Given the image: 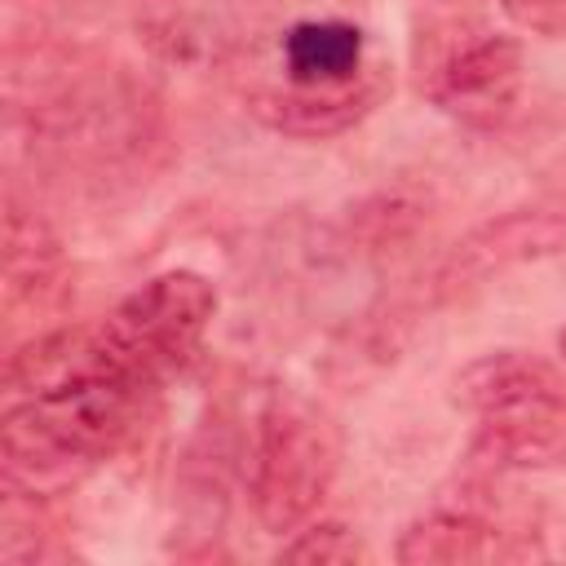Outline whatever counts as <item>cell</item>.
Returning a JSON list of instances; mask_svg holds the SVG:
<instances>
[{
  "label": "cell",
  "mask_w": 566,
  "mask_h": 566,
  "mask_svg": "<svg viewBox=\"0 0 566 566\" xmlns=\"http://www.w3.org/2000/svg\"><path fill=\"white\" fill-rule=\"evenodd\" d=\"M146 389L150 380L128 371H88L40 394H18L0 420L4 486L44 495L93 469L124 442Z\"/></svg>",
  "instance_id": "1"
},
{
  "label": "cell",
  "mask_w": 566,
  "mask_h": 566,
  "mask_svg": "<svg viewBox=\"0 0 566 566\" xmlns=\"http://www.w3.org/2000/svg\"><path fill=\"white\" fill-rule=\"evenodd\" d=\"M451 398L469 411V455L495 473H548L566 464V389L557 371L522 349L473 358L451 380Z\"/></svg>",
  "instance_id": "2"
},
{
  "label": "cell",
  "mask_w": 566,
  "mask_h": 566,
  "mask_svg": "<svg viewBox=\"0 0 566 566\" xmlns=\"http://www.w3.org/2000/svg\"><path fill=\"white\" fill-rule=\"evenodd\" d=\"M340 469V438L327 411L301 394H274L261 407L248 460V500L270 535L301 531L323 509Z\"/></svg>",
  "instance_id": "3"
},
{
  "label": "cell",
  "mask_w": 566,
  "mask_h": 566,
  "mask_svg": "<svg viewBox=\"0 0 566 566\" xmlns=\"http://www.w3.org/2000/svg\"><path fill=\"white\" fill-rule=\"evenodd\" d=\"M217 318V287L199 270H164L128 292L102 323V345L111 363L128 376L159 380L177 363H186L203 332Z\"/></svg>",
  "instance_id": "4"
},
{
  "label": "cell",
  "mask_w": 566,
  "mask_h": 566,
  "mask_svg": "<svg viewBox=\"0 0 566 566\" xmlns=\"http://www.w3.org/2000/svg\"><path fill=\"white\" fill-rule=\"evenodd\" d=\"M557 252H566V212L517 208V212H504L495 221L473 226L460 243H451L442 252V261L429 265L420 287L411 296H402L398 305L411 318H420L424 310L451 305V301L486 287L491 279H500V274H509L517 265L557 256Z\"/></svg>",
  "instance_id": "5"
},
{
  "label": "cell",
  "mask_w": 566,
  "mask_h": 566,
  "mask_svg": "<svg viewBox=\"0 0 566 566\" xmlns=\"http://www.w3.org/2000/svg\"><path fill=\"white\" fill-rule=\"evenodd\" d=\"M526 84L522 40L504 31H478L433 57L424 75L429 102L464 128H495L513 115Z\"/></svg>",
  "instance_id": "6"
},
{
  "label": "cell",
  "mask_w": 566,
  "mask_h": 566,
  "mask_svg": "<svg viewBox=\"0 0 566 566\" xmlns=\"http://www.w3.org/2000/svg\"><path fill=\"white\" fill-rule=\"evenodd\" d=\"M385 93V75L371 62L358 80L349 84H327V88H305V84H265L248 93V115L256 124H265L270 133L283 137H336L345 128H354Z\"/></svg>",
  "instance_id": "7"
},
{
  "label": "cell",
  "mask_w": 566,
  "mask_h": 566,
  "mask_svg": "<svg viewBox=\"0 0 566 566\" xmlns=\"http://www.w3.org/2000/svg\"><path fill=\"white\" fill-rule=\"evenodd\" d=\"M531 544H517L513 531H500L491 517L473 509H429L402 535L394 557L402 566H473L500 557H526Z\"/></svg>",
  "instance_id": "8"
},
{
  "label": "cell",
  "mask_w": 566,
  "mask_h": 566,
  "mask_svg": "<svg viewBox=\"0 0 566 566\" xmlns=\"http://www.w3.org/2000/svg\"><path fill=\"white\" fill-rule=\"evenodd\" d=\"M279 57H283V80L305 84V88L349 84L371 66L363 31L345 18H305L287 27Z\"/></svg>",
  "instance_id": "9"
},
{
  "label": "cell",
  "mask_w": 566,
  "mask_h": 566,
  "mask_svg": "<svg viewBox=\"0 0 566 566\" xmlns=\"http://www.w3.org/2000/svg\"><path fill=\"white\" fill-rule=\"evenodd\" d=\"M62 279V243L44 217L9 199L4 212V305H40L57 292Z\"/></svg>",
  "instance_id": "10"
},
{
  "label": "cell",
  "mask_w": 566,
  "mask_h": 566,
  "mask_svg": "<svg viewBox=\"0 0 566 566\" xmlns=\"http://www.w3.org/2000/svg\"><path fill=\"white\" fill-rule=\"evenodd\" d=\"M424 208H429V199H420L411 190H380L354 212V234L363 239L367 252H385L394 243H407L420 230V221L429 217Z\"/></svg>",
  "instance_id": "11"
},
{
  "label": "cell",
  "mask_w": 566,
  "mask_h": 566,
  "mask_svg": "<svg viewBox=\"0 0 566 566\" xmlns=\"http://www.w3.org/2000/svg\"><path fill=\"white\" fill-rule=\"evenodd\" d=\"M283 562H301V566H354V562H371V548L345 522H305L296 531V539L283 544Z\"/></svg>",
  "instance_id": "12"
},
{
  "label": "cell",
  "mask_w": 566,
  "mask_h": 566,
  "mask_svg": "<svg viewBox=\"0 0 566 566\" xmlns=\"http://www.w3.org/2000/svg\"><path fill=\"white\" fill-rule=\"evenodd\" d=\"M500 9L526 35L566 40V0H500Z\"/></svg>",
  "instance_id": "13"
},
{
  "label": "cell",
  "mask_w": 566,
  "mask_h": 566,
  "mask_svg": "<svg viewBox=\"0 0 566 566\" xmlns=\"http://www.w3.org/2000/svg\"><path fill=\"white\" fill-rule=\"evenodd\" d=\"M557 354H562V358H566V327H562V332H557Z\"/></svg>",
  "instance_id": "14"
}]
</instances>
